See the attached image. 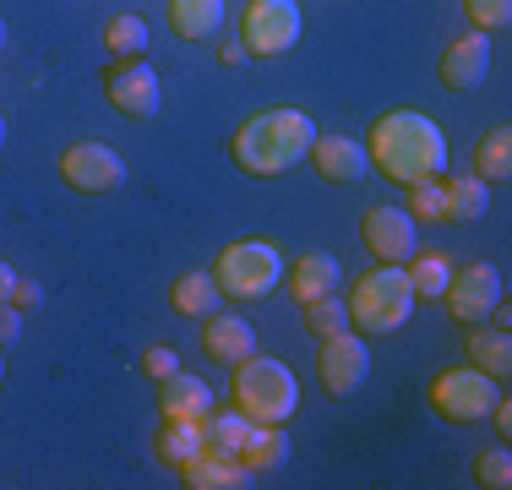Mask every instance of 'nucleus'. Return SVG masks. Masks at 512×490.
<instances>
[{"instance_id":"obj_1","label":"nucleus","mask_w":512,"mask_h":490,"mask_svg":"<svg viewBox=\"0 0 512 490\" xmlns=\"http://www.w3.org/2000/svg\"><path fill=\"white\" fill-rule=\"evenodd\" d=\"M365 158L393 186H420V180L447 175L453 147H447V131L431 115H420V109H387V115H376L371 137H365Z\"/></svg>"},{"instance_id":"obj_2","label":"nucleus","mask_w":512,"mask_h":490,"mask_svg":"<svg viewBox=\"0 0 512 490\" xmlns=\"http://www.w3.org/2000/svg\"><path fill=\"white\" fill-rule=\"evenodd\" d=\"M311 142H316V120L306 115V109L278 104V109L251 115L246 126L229 137V158H235L246 175H256V180H278V175H289L295 164H306Z\"/></svg>"},{"instance_id":"obj_3","label":"nucleus","mask_w":512,"mask_h":490,"mask_svg":"<svg viewBox=\"0 0 512 490\" xmlns=\"http://www.w3.org/2000/svg\"><path fill=\"white\" fill-rule=\"evenodd\" d=\"M344 305H349V327L365 338H376V333H398L420 300H414V289H409L404 262H376L371 273L355 278V289H349Z\"/></svg>"},{"instance_id":"obj_4","label":"nucleus","mask_w":512,"mask_h":490,"mask_svg":"<svg viewBox=\"0 0 512 490\" xmlns=\"http://www.w3.org/2000/svg\"><path fill=\"white\" fill-rule=\"evenodd\" d=\"M229 398L246 414L251 425H284L289 414L300 409V382L284 360L273 354H246L235 365V382H229Z\"/></svg>"},{"instance_id":"obj_5","label":"nucleus","mask_w":512,"mask_h":490,"mask_svg":"<svg viewBox=\"0 0 512 490\" xmlns=\"http://www.w3.org/2000/svg\"><path fill=\"white\" fill-rule=\"evenodd\" d=\"M213 284L224 300H262V294H273L284 284V251H278L273 240H235L218 251L213 262Z\"/></svg>"},{"instance_id":"obj_6","label":"nucleus","mask_w":512,"mask_h":490,"mask_svg":"<svg viewBox=\"0 0 512 490\" xmlns=\"http://www.w3.org/2000/svg\"><path fill=\"white\" fill-rule=\"evenodd\" d=\"M496 398H502V382H491L485 371H474L469 360L436 371L431 387H425V403H431L447 425H480L485 414H491Z\"/></svg>"},{"instance_id":"obj_7","label":"nucleus","mask_w":512,"mask_h":490,"mask_svg":"<svg viewBox=\"0 0 512 490\" xmlns=\"http://www.w3.org/2000/svg\"><path fill=\"white\" fill-rule=\"evenodd\" d=\"M300 28H306L300 0H251V6L240 11V44H246V55H256V60L289 55V49L300 44Z\"/></svg>"},{"instance_id":"obj_8","label":"nucleus","mask_w":512,"mask_h":490,"mask_svg":"<svg viewBox=\"0 0 512 490\" xmlns=\"http://www.w3.org/2000/svg\"><path fill=\"white\" fill-rule=\"evenodd\" d=\"M365 376H371V349H365V333L344 327V333L322 338V349H316V382H322L327 398H349V392H360Z\"/></svg>"},{"instance_id":"obj_9","label":"nucleus","mask_w":512,"mask_h":490,"mask_svg":"<svg viewBox=\"0 0 512 490\" xmlns=\"http://www.w3.org/2000/svg\"><path fill=\"white\" fill-rule=\"evenodd\" d=\"M442 300H447V316H453V322H463V327L485 322L491 305L502 300V267H496V262H463V267H453Z\"/></svg>"},{"instance_id":"obj_10","label":"nucleus","mask_w":512,"mask_h":490,"mask_svg":"<svg viewBox=\"0 0 512 490\" xmlns=\"http://www.w3.org/2000/svg\"><path fill=\"white\" fill-rule=\"evenodd\" d=\"M104 98L120 109L126 120H153L158 104H164V88H158V71L142 55H126L104 71Z\"/></svg>"},{"instance_id":"obj_11","label":"nucleus","mask_w":512,"mask_h":490,"mask_svg":"<svg viewBox=\"0 0 512 490\" xmlns=\"http://www.w3.org/2000/svg\"><path fill=\"white\" fill-rule=\"evenodd\" d=\"M60 180L82 196H109L126 180V158L104 142H71L66 153H60Z\"/></svg>"},{"instance_id":"obj_12","label":"nucleus","mask_w":512,"mask_h":490,"mask_svg":"<svg viewBox=\"0 0 512 490\" xmlns=\"http://www.w3.org/2000/svg\"><path fill=\"white\" fill-rule=\"evenodd\" d=\"M360 240L376 262H409V256L420 251V229H414V218L404 207H365Z\"/></svg>"},{"instance_id":"obj_13","label":"nucleus","mask_w":512,"mask_h":490,"mask_svg":"<svg viewBox=\"0 0 512 490\" xmlns=\"http://www.w3.org/2000/svg\"><path fill=\"white\" fill-rule=\"evenodd\" d=\"M485 71H491V33H463L442 49V60H436V77H442L447 93H469L485 82Z\"/></svg>"},{"instance_id":"obj_14","label":"nucleus","mask_w":512,"mask_h":490,"mask_svg":"<svg viewBox=\"0 0 512 490\" xmlns=\"http://www.w3.org/2000/svg\"><path fill=\"white\" fill-rule=\"evenodd\" d=\"M311 169L327 180V186H355V180L371 175V158H365V142L355 137H322L316 131V142H311Z\"/></svg>"},{"instance_id":"obj_15","label":"nucleus","mask_w":512,"mask_h":490,"mask_svg":"<svg viewBox=\"0 0 512 490\" xmlns=\"http://www.w3.org/2000/svg\"><path fill=\"white\" fill-rule=\"evenodd\" d=\"M180 485L186 490H246L251 485V469L235 458V452H218V447H202L180 463Z\"/></svg>"},{"instance_id":"obj_16","label":"nucleus","mask_w":512,"mask_h":490,"mask_svg":"<svg viewBox=\"0 0 512 490\" xmlns=\"http://www.w3.org/2000/svg\"><path fill=\"white\" fill-rule=\"evenodd\" d=\"M213 409H218V398H213V387H207L202 376L175 371V376L158 382V414H164V420H197L202 425Z\"/></svg>"},{"instance_id":"obj_17","label":"nucleus","mask_w":512,"mask_h":490,"mask_svg":"<svg viewBox=\"0 0 512 490\" xmlns=\"http://www.w3.org/2000/svg\"><path fill=\"white\" fill-rule=\"evenodd\" d=\"M202 354L218 365H240L246 354H256V327L246 316H202Z\"/></svg>"},{"instance_id":"obj_18","label":"nucleus","mask_w":512,"mask_h":490,"mask_svg":"<svg viewBox=\"0 0 512 490\" xmlns=\"http://www.w3.org/2000/svg\"><path fill=\"white\" fill-rule=\"evenodd\" d=\"M338 278H344V267H338L327 251H306V256H295V262H284V284H289V294H295V305L338 294Z\"/></svg>"},{"instance_id":"obj_19","label":"nucleus","mask_w":512,"mask_h":490,"mask_svg":"<svg viewBox=\"0 0 512 490\" xmlns=\"http://www.w3.org/2000/svg\"><path fill=\"white\" fill-rule=\"evenodd\" d=\"M463 360H469L474 371H485L491 382H507V371H512V338L502 333V327L474 322L469 338H463Z\"/></svg>"},{"instance_id":"obj_20","label":"nucleus","mask_w":512,"mask_h":490,"mask_svg":"<svg viewBox=\"0 0 512 490\" xmlns=\"http://www.w3.org/2000/svg\"><path fill=\"white\" fill-rule=\"evenodd\" d=\"M164 17H169V28H175V39L202 44V39H213L218 22H224V0H169Z\"/></svg>"},{"instance_id":"obj_21","label":"nucleus","mask_w":512,"mask_h":490,"mask_svg":"<svg viewBox=\"0 0 512 490\" xmlns=\"http://www.w3.org/2000/svg\"><path fill=\"white\" fill-rule=\"evenodd\" d=\"M491 207V186L480 175H458L442 186V224H474Z\"/></svg>"},{"instance_id":"obj_22","label":"nucleus","mask_w":512,"mask_h":490,"mask_svg":"<svg viewBox=\"0 0 512 490\" xmlns=\"http://www.w3.org/2000/svg\"><path fill=\"white\" fill-rule=\"evenodd\" d=\"M474 175L485 186H507L512 180V126H491L474 142Z\"/></svg>"},{"instance_id":"obj_23","label":"nucleus","mask_w":512,"mask_h":490,"mask_svg":"<svg viewBox=\"0 0 512 490\" xmlns=\"http://www.w3.org/2000/svg\"><path fill=\"white\" fill-rule=\"evenodd\" d=\"M235 458L246 463L251 474H267V469H284V463H289V436H284V425H251L246 447H240Z\"/></svg>"},{"instance_id":"obj_24","label":"nucleus","mask_w":512,"mask_h":490,"mask_svg":"<svg viewBox=\"0 0 512 490\" xmlns=\"http://www.w3.org/2000/svg\"><path fill=\"white\" fill-rule=\"evenodd\" d=\"M218 284H213V273H180L175 284H169V305H175L180 316H191V322H202V316H213L218 311Z\"/></svg>"},{"instance_id":"obj_25","label":"nucleus","mask_w":512,"mask_h":490,"mask_svg":"<svg viewBox=\"0 0 512 490\" xmlns=\"http://www.w3.org/2000/svg\"><path fill=\"white\" fill-rule=\"evenodd\" d=\"M404 273H409V289H414V300H442V289H447V278H453V256L447 251H414L409 262H404Z\"/></svg>"},{"instance_id":"obj_26","label":"nucleus","mask_w":512,"mask_h":490,"mask_svg":"<svg viewBox=\"0 0 512 490\" xmlns=\"http://www.w3.org/2000/svg\"><path fill=\"white\" fill-rule=\"evenodd\" d=\"M202 425L197 420H164V431H158V463L164 469H180V463L191 458V452H202Z\"/></svg>"},{"instance_id":"obj_27","label":"nucleus","mask_w":512,"mask_h":490,"mask_svg":"<svg viewBox=\"0 0 512 490\" xmlns=\"http://www.w3.org/2000/svg\"><path fill=\"white\" fill-rule=\"evenodd\" d=\"M246 436H251V420L235 409V403H229V409H213L202 420V441H207V447H218V452H240V447H246Z\"/></svg>"},{"instance_id":"obj_28","label":"nucleus","mask_w":512,"mask_h":490,"mask_svg":"<svg viewBox=\"0 0 512 490\" xmlns=\"http://www.w3.org/2000/svg\"><path fill=\"white\" fill-rule=\"evenodd\" d=\"M104 44H109V55H115V60L142 55V49H148V22H142L137 11H120V17L104 28Z\"/></svg>"},{"instance_id":"obj_29","label":"nucleus","mask_w":512,"mask_h":490,"mask_svg":"<svg viewBox=\"0 0 512 490\" xmlns=\"http://www.w3.org/2000/svg\"><path fill=\"white\" fill-rule=\"evenodd\" d=\"M300 322H306L316 338H333V333H344V327H349V305L338 300V294H322V300L300 305Z\"/></svg>"},{"instance_id":"obj_30","label":"nucleus","mask_w":512,"mask_h":490,"mask_svg":"<svg viewBox=\"0 0 512 490\" xmlns=\"http://www.w3.org/2000/svg\"><path fill=\"white\" fill-rule=\"evenodd\" d=\"M469 474H474V485H480V490H507V485H512V452H507V447L480 452Z\"/></svg>"},{"instance_id":"obj_31","label":"nucleus","mask_w":512,"mask_h":490,"mask_svg":"<svg viewBox=\"0 0 512 490\" xmlns=\"http://www.w3.org/2000/svg\"><path fill=\"white\" fill-rule=\"evenodd\" d=\"M404 213L414 218V224H436V218H442V180H420V186H409Z\"/></svg>"},{"instance_id":"obj_32","label":"nucleus","mask_w":512,"mask_h":490,"mask_svg":"<svg viewBox=\"0 0 512 490\" xmlns=\"http://www.w3.org/2000/svg\"><path fill=\"white\" fill-rule=\"evenodd\" d=\"M463 11H469L474 33H502L512 22V0H463Z\"/></svg>"},{"instance_id":"obj_33","label":"nucleus","mask_w":512,"mask_h":490,"mask_svg":"<svg viewBox=\"0 0 512 490\" xmlns=\"http://www.w3.org/2000/svg\"><path fill=\"white\" fill-rule=\"evenodd\" d=\"M142 371H148L153 382H164V376H175V371H180V354L169 349V343H153V349L142 354Z\"/></svg>"},{"instance_id":"obj_34","label":"nucleus","mask_w":512,"mask_h":490,"mask_svg":"<svg viewBox=\"0 0 512 490\" xmlns=\"http://www.w3.org/2000/svg\"><path fill=\"white\" fill-rule=\"evenodd\" d=\"M17 333H22V311L17 305H0V349H6V343H17Z\"/></svg>"},{"instance_id":"obj_35","label":"nucleus","mask_w":512,"mask_h":490,"mask_svg":"<svg viewBox=\"0 0 512 490\" xmlns=\"http://www.w3.org/2000/svg\"><path fill=\"white\" fill-rule=\"evenodd\" d=\"M44 300V284H33V278H17V289H11V305L17 311H28V305H39Z\"/></svg>"},{"instance_id":"obj_36","label":"nucleus","mask_w":512,"mask_h":490,"mask_svg":"<svg viewBox=\"0 0 512 490\" xmlns=\"http://www.w3.org/2000/svg\"><path fill=\"white\" fill-rule=\"evenodd\" d=\"M11 289H17V273H11V262H6V256H0V305L11 300Z\"/></svg>"},{"instance_id":"obj_37","label":"nucleus","mask_w":512,"mask_h":490,"mask_svg":"<svg viewBox=\"0 0 512 490\" xmlns=\"http://www.w3.org/2000/svg\"><path fill=\"white\" fill-rule=\"evenodd\" d=\"M218 60H224V66H240V60H246V44H224V49H218Z\"/></svg>"},{"instance_id":"obj_38","label":"nucleus","mask_w":512,"mask_h":490,"mask_svg":"<svg viewBox=\"0 0 512 490\" xmlns=\"http://www.w3.org/2000/svg\"><path fill=\"white\" fill-rule=\"evenodd\" d=\"M0 382H6V349H0Z\"/></svg>"},{"instance_id":"obj_39","label":"nucleus","mask_w":512,"mask_h":490,"mask_svg":"<svg viewBox=\"0 0 512 490\" xmlns=\"http://www.w3.org/2000/svg\"><path fill=\"white\" fill-rule=\"evenodd\" d=\"M0 142H6V115H0Z\"/></svg>"},{"instance_id":"obj_40","label":"nucleus","mask_w":512,"mask_h":490,"mask_svg":"<svg viewBox=\"0 0 512 490\" xmlns=\"http://www.w3.org/2000/svg\"><path fill=\"white\" fill-rule=\"evenodd\" d=\"M0 44H6V22H0Z\"/></svg>"}]
</instances>
